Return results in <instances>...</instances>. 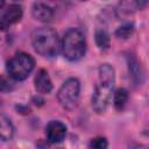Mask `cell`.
Returning a JSON list of instances; mask_svg holds the SVG:
<instances>
[{
  "label": "cell",
  "mask_w": 149,
  "mask_h": 149,
  "mask_svg": "<svg viewBox=\"0 0 149 149\" xmlns=\"http://www.w3.org/2000/svg\"><path fill=\"white\" fill-rule=\"evenodd\" d=\"M34 50L44 57H55L62 50V42L58 34L50 27H38L31 33Z\"/></svg>",
  "instance_id": "1"
},
{
  "label": "cell",
  "mask_w": 149,
  "mask_h": 149,
  "mask_svg": "<svg viewBox=\"0 0 149 149\" xmlns=\"http://www.w3.org/2000/svg\"><path fill=\"white\" fill-rule=\"evenodd\" d=\"M62 52L71 62L79 61L86 52V41L84 34L77 28H70L65 31L62 40Z\"/></svg>",
  "instance_id": "2"
},
{
  "label": "cell",
  "mask_w": 149,
  "mask_h": 149,
  "mask_svg": "<svg viewBox=\"0 0 149 149\" xmlns=\"http://www.w3.org/2000/svg\"><path fill=\"white\" fill-rule=\"evenodd\" d=\"M34 66L35 61L29 54L17 52L7 62V72L10 78L20 81L24 80L30 74Z\"/></svg>",
  "instance_id": "3"
},
{
  "label": "cell",
  "mask_w": 149,
  "mask_h": 149,
  "mask_svg": "<svg viewBox=\"0 0 149 149\" xmlns=\"http://www.w3.org/2000/svg\"><path fill=\"white\" fill-rule=\"evenodd\" d=\"M80 93V83L77 78L66 79L58 90L57 99L62 107L72 111L77 107Z\"/></svg>",
  "instance_id": "4"
},
{
  "label": "cell",
  "mask_w": 149,
  "mask_h": 149,
  "mask_svg": "<svg viewBox=\"0 0 149 149\" xmlns=\"http://www.w3.org/2000/svg\"><path fill=\"white\" fill-rule=\"evenodd\" d=\"M113 85L99 83L92 94V107L97 113H104L108 107L112 97Z\"/></svg>",
  "instance_id": "5"
},
{
  "label": "cell",
  "mask_w": 149,
  "mask_h": 149,
  "mask_svg": "<svg viewBox=\"0 0 149 149\" xmlns=\"http://www.w3.org/2000/svg\"><path fill=\"white\" fill-rule=\"evenodd\" d=\"M23 14L22 7L19 3H10L9 6H7L6 9H3V12L1 13L0 16V27L2 30H6L7 28H9L10 24L16 23L21 20Z\"/></svg>",
  "instance_id": "6"
},
{
  "label": "cell",
  "mask_w": 149,
  "mask_h": 149,
  "mask_svg": "<svg viewBox=\"0 0 149 149\" xmlns=\"http://www.w3.org/2000/svg\"><path fill=\"white\" fill-rule=\"evenodd\" d=\"M45 135L49 143H59L66 135V126L61 121L52 120L45 127Z\"/></svg>",
  "instance_id": "7"
},
{
  "label": "cell",
  "mask_w": 149,
  "mask_h": 149,
  "mask_svg": "<svg viewBox=\"0 0 149 149\" xmlns=\"http://www.w3.org/2000/svg\"><path fill=\"white\" fill-rule=\"evenodd\" d=\"M127 64H128V72L130 80L133 81L134 85H140L143 81V70L141 64L133 55L127 56Z\"/></svg>",
  "instance_id": "8"
},
{
  "label": "cell",
  "mask_w": 149,
  "mask_h": 149,
  "mask_svg": "<svg viewBox=\"0 0 149 149\" xmlns=\"http://www.w3.org/2000/svg\"><path fill=\"white\" fill-rule=\"evenodd\" d=\"M35 88L40 93H50L52 90V83L48 74V72L44 69H40L35 76L34 79Z\"/></svg>",
  "instance_id": "9"
},
{
  "label": "cell",
  "mask_w": 149,
  "mask_h": 149,
  "mask_svg": "<svg viewBox=\"0 0 149 149\" xmlns=\"http://www.w3.org/2000/svg\"><path fill=\"white\" fill-rule=\"evenodd\" d=\"M33 16L41 22H49L54 16V9L44 2H35L31 8Z\"/></svg>",
  "instance_id": "10"
},
{
  "label": "cell",
  "mask_w": 149,
  "mask_h": 149,
  "mask_svg": "<svg viewBox=\"0 0 149 149\" xmlns=\"http://www.w3.org/2000/svg\"><path fill=\"white\" fill-rule=\"evenodd\" d=\"M98 73H99L100 83L114 86V83H115V70L111 64H108V63L101 64L99 66Z\"/></svg>",
  "instance_id": "11"
},
{
  "label": "cell",
  "mask_w": 149,
  "mask_h": 149,
  "mask_svg": "<svg viewBox=\"0 0 149 149\" xmlns=\"http://www.w3.org/2000/svg\"><path fill=\"white\" fill-rule=\"evenodd\" d=\"M1 120V126H0V137L2 141H8V140H12L13 135H14V127H13V123L10 122V120L5 116V115H1L0 118Z\"/></svg>",
  "instance_id": "12"
},
{
  "label": "cell",
  "mask_w": 149,
  "mask_h": 149,
  "mask_svg": "<svg viewBox=\"0 0 149 149\" xmlns=\"http://www.w3.org/2000/svg\"><path fill=\"white\" fill-rule=\"evenodd\" d=\"M95 43H97V45H98L100 49L107 50V49L109 48V45H111V37H109V34H108L105 29H102V28L97 29V30H95Z\"/></svg>",
  "instance_id": "13"
},
{
  "label": "cell",
  "mask_w": 149,
  "mask_h": 149,
  "mask_svg": "<svg viewBox=\"0 0 149 149\" xmlns=\"http://www.w3.org/2000/svg\"><path fill=\"white\" fill-rule=\"evenodd\" d=\"M127 100H128V91L126 88H123V87L118 88L115 91V93H114V99H113L114 107L118 111L123 109V107L126 106Z\"/></svg>",
  "instance_id": "14"
},
{
  "label": "cell",
  "mask_w": 149,
  "mask_h": 149,
  "mask_svg": "<svg viewBox=\"0 0 149 149\" xmlns=\"http://www.w3.org/2000/svg\"><path fill=\"white\" fill-rule=\"evenodd\" d=\"M133 31H134V26H133L132 23H125V24L120 26V27L116 29L115 35H116V37H119V38L126 40V38H128V37L133 34Z\"/></svg>",
  "instance_id": "15"
},
{
  "label": "cell",
  "mask_w": 149,
  "mask_h": 149,
  "mask_svg": "<svg viewBox=\"0 0 149 149\" xmlns=\"http://www.w3.org/2000/svg\"><path fill=\"white\" fill-rule=\"evenodd\" d=\"M107 147H108L107 140L101 136L94 137L90 142V149H107Z\"/></svg>",
  "instance_id": "16"
},
{
  "label": "cell",
  "mask_w": 149,
  "mask_h": 149,
  "mask_svg": "<svg viewBox=\"0 0 149 149\" xmlns=\"http://www.w3.org/2000/svg\"><path fill=\"white\" fill-rule=\"evenodd\" d=\"M33 102L35 105H37V106H42L43 102H44V99L41 98L40 95H35V97H33Z\"/></svg>",
  "instance_id": "17"
},
{
  "label": "cell",
  "mask_w": 149,
  "mask_h": 149,
  "mask_svg": "<svg viewBox=\"0 0 149 149\" xmlns=\"http://www.w3.org/2000/svg\"><path fill=\"white\" fill-rule=\"evenodd\" d=\"M148 135H149V133H148Z\"/></svg>",
  "instance_id": "18"
}]
</instances>
